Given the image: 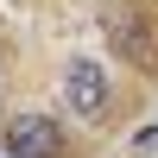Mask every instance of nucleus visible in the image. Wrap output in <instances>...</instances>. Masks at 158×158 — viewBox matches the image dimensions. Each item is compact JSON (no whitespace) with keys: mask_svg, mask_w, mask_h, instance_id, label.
<instances>
[{"mask_svg":"<svg viewBox=\"0 0 158 158\" xmlns=\"http://www.w3.org/2000/svg\"><path fill=\"white\" fill-rule=\"evenodd\" d=\"M57 152H63L57 120H44V114H13L6 120V158H57Z\"/></svg>","mask_w":158,"mask_h":158,"instance_id":"1","label":"nucleus"},{"mask_svg":"<svg viewBox=\"0 0 158 158\" xmlns=\"http://www.w3.org/2000/svg\"><path fill=\"white\" fill-rule=\"evenodd\" d=\"M63 95H70V108L82 114V120H101V108H108V76H101V63L95 57H70Z\"/></svg>","mask_w":158,"mask_h":158,"instance_id":"2","label":"nucleus"}]
</instances>
